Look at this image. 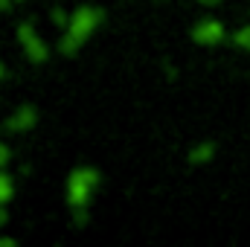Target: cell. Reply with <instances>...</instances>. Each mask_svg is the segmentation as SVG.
<instances>
[{"label": "cell", "mask_w": 250, "mask_h": 247, "mask_svg": "<svg viewBox=\"0 0 250 247\" xmlns=\"http://www.w3.org/2000/svg\"><path fill=\"white\" fill-rule=\"evenodd\" d=\"M18 38H21V44H23V50H26L29 62H35V64L47 62V44L38 38V32H35L29 23H23V26L18 29Z\"/></svg>", "instance_id": "3"}, {"label": "cell", "mask_w": 250, "mask_h": 247, "mask_svg": "<svg viewBox=\"0 0 250 247\" xmlns=\"http://www.w3.org/2000/svg\"><path fill=\"white\" fill-rule=\"evenodd\" d=\"M0 247H15V239H0Z\"/></svg>", "instance_id": "11"}, {"label": "cell", "mask_w": 250, "mask_h": 247, "mask_svg": "<svg viewBox=\"0 0 250 247\" xmlns=\"http://www.w3.org/2000/svg\"><path fill=\"white\" fill-rule=\"evenodd\" d=\"M6 224V209H3V204H0V227Z\"/></svg>", "instance_id": "12"}, {"label": "cell", "mask_w": 250, "mask_h": 247, "mask_svg": "<svg viewBox=\"0 0 250 247\" xmlns=\"http://www.w3.org/2000/svg\"><path fill=\"white\" fill-rule=\"evenodd\" d=\"M6 163H9V148H6V145L0 143V169H3Z\"/></svg>", "instance_id": "9"}, {"label": "cell", "mask_w": 250, "mask_h": 247, "mask_svg": "<svg viewBox=\"0 0 250 247\" xmlns=\"http://www.w3.org/2000/svg\"><path fill=\"white\" fill-rule=\"evenodd\" d=\"M96 184H99V175H96L93 169H76V172L70 175V184H67V198H70V204H73L76 209H84L87 201H90V192L96 189Z\"/></svg>", "instance_id": "2"}, {"label": "cell", "mask_w": 250, "mask_h": 247, "mask_svg": "<svg viewBox=\"0 0 250 247\" xmlns=\"http://www.w3.org/2000/svg\"><path fill=\"white\" fill-rule=\"evenodd\" d=\"M221 35H224V29H221L218 21H204V23L195 26V32H192V38H195L198 44H218Z\"/></svg>", "instance_id": "5"}, {"label": "cell", "mask_w": 250, "mask_h": 247, "mask_svg": "<svg viewBox=\"0 0 250 247\" xmlns=\"http://www.w3.org/2000/svg\"><path fill=\"white\" fill-rule=\"evenodd\" d=\"M236 44L250 50V26H245V29H239V32H236Z\"/></svg>", "instance_id": "8"}, {"label": "cell", "mask_w": 250, "mask_h": 247, "mask_svg": "<svg viewBox=\"0 0 250 247\" xmlns=\"http://www.w3.org/2000/svg\"><path fill=\"white\" fill-rule=\"evenodd\" d=\"M209 157H212V143H204V145L192 148V154H189V160H192V163H207Z\"/></svg>", "instance_id": "6"}, {"label": "cell", "mask_w": 250, "mask_h": 247, "mask_svg": "<svg viewBox=\"0 0 250 247\" xmlns=\"http://www.w3.org/2000/svg\"><path fill=\"white\" fill-rule=\"evenodd\" d=\"M0 79H3V64H0Z\"/></svg>", "instance_id": "15"}, {"label": "cell", "mask_w": 250, "mask_h": 247, "mask_svg": "<svg viewBox=\"0 0 250 247\" xmlns=\"http://www.w3.org/2000/svg\"><path fill=\"white\" fill-rule=\"evenodd\" d=\"M9 6V0H0V9H6Z\"/></svg>", "instance_id": "14"}, {"label": "cell", "mask_w": 250, "mask_h": 247, "mask_svg": "<svg viewBox=\"0 0 250 247\" xmlns=\"http://www.w3.org/2000/svg\"><path fill=\"white\" fill-rule=\"evenodd\" d=\"M99 21H102V12H96V9H90V6L76 9V15H73L70 23H67V35L62 38V53L64 56L76 53V50L87 41V35L96 29Z\"/></svg>", "instance_id": "1"}, {"label": "cell", "mask_w": 250, "mask_h": 247, "mask_svg": "<svg viewBox=\"0 0 250 247\" xmlns=\"http://www.w3.org/2000/svg\"><path fill=\"white\" fill-rule=\"evenodd\" d=\"M198 3H204V6H215L218 0H198Z\"/></svg>", "instance_id": "13"}, {"label": "cell", "mask_w": 250, "mask_h": 247, "mask_svg": "<svg viewBox=\"0 0 250 247\" xmlns=\"http://www.w3.org/2000/svg\"><path fill=\"white\" fill-rule=\"evenodd\" d=\"M12 198V181H9V175H0V204H6Z\"/></svg>", "instance_id": "7"}, {"label": "cell", "mask_w": 250, "mask_h": 247, "mask_svg": "<svg viewBox=\"0 0 250 247\" xmlns=\"http://www.w3.org/2000/svg\"><path fill=\"white\" fill-rule=\"evenodd\" d=\"M53 21L56 23H64V12H53Z\"/></svg>", "instance_id": "10"}, {"label": "cell", "mask_w": 250, "mask_h": 247, "mask_svg": "<svg viewBox=\"0 0 250 247\" xmlns=\"http://www.w3.org/2000/svg\"><path fill=\"white\" fill-rule=\"evenodd\" d=\"M38 120V114H35V108H29V105H23V108H18L9 120H6V128L9 131H29L32 125Z\"/></svg>", "instance_id": "4"}]
</instances>
